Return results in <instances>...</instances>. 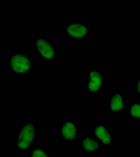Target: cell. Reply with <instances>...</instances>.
<instances>
[{
  "label": "cell",
  "instance_id": "cell-1",
  "mask_svg": "<svg viewBox=\"0 0 140 157\" xmlns=\"http://www.w3.org/2000/svg\"><path fill=\"white\" fill-rule=\"evenodd\" d=\"M39 137L38 121L33 118H26L17 126L15 133L12 137V149L21 156H24L36 145Z\"/></svg>",
  "mask_w": 140,
  "mask_h": 157
},
{
  "label": "cell",
  "instance_id": "cell-2",
  "mask_svg": "<svg viewBox=\"0 0 140 157\" xmlns=\"http://www.w3.org/2000/svg\"><path fill=\"white\" fill-rule=\"evenodd\" d=\"M6 61L7 73L23 78L28 76L34 68V59L31 54L20 49H12L8 52Z\"/></svg>",
  "mask_w": 140,
  "mask_h": 157
},
{
  "label": "cell",
  "instance_id": "cell-3",
  "mask_svg": "<svg viewBox=\"0 0 140 157\" xmlns=\"http://www.w3.org/2000/svg\"><path fill=\"white\" fill-rule=\"evenodd\" d=\"M58 136L65 143H73L78 134V127L76 122L65 120L61 122L56 129Z\"/></svg>",
  "mask_w": 140,
  "mask_h": 157
},
{
  "label": "cell",
  "instance_id": "cell-4",
  "mask_svg": "<svg viewBox=\"0 0 140 157\" xmlns=\"http://www.w3.org/2000/svg\"><path fill=\"white\" fill-rule=\"evenodd\" d=\"M78 147L80 152L86 156L97 155L102 151L98 140L92 136H83L79 140Z\"/></svg>",
  "mask_w": 140,
  "mask_h": 157
},
{
  "label": "cell",
  "instance_id": "cell-5",
  "mask_svg": "<svg viewBox=\"0 0 140 157\" xmlns=\"http://www.w3.org/2000/svg\"><path fill=\"white\" fill-rule=\"evenodd\" d=\"M32 48L46 60L53 59L56 55L55 48L50 41L45 38L39 37L34 40Z\"/></svg>",
  "mask_w": 140,
  "mask_h": 157
},
{
  "label": "cell",
  "instance_id": "cell-6",
  "mask_svg": "<svg viewBox=\"0 0 140 157\" xmlns=\"http://www.w3.org/2000/svg\"><path fill=\"white\" fill-rule=\"evenodd\" d=\"M87 79V86L90 92L93 94L98 92L103 83L101 74L96 70H91L88 75Z\"/></svg>",
  "mask_w": 140,
  "mask_h": 157
},
{
  "label": "cell",
  "instance_id": "cell-7",
  "mask_svg": "<svg viewBox=\"0 0 140 157\" xmlns=\"http://www.w3.org/2000/svg\"><path fill=\"white\" fill-rule=\"evenodd\" d=\"M67 33L72 38L81 39L86 36L88 30L86 26L82 23H73L69 25L67 27Z\"/></svg>",
  "mask_w": 140,
  "mask_h": 157
},
{
  "label": "cell",
  "instance_id": "cell-8",
  "mask_svg": "<svg viewBox=\"0 0 140 157\" xmlns=\"http://www.w3.org/2000/svg\"><path fill=\"white\" fill-rule=\"evenodd\" d=\"M93 132L97 139L105 145L111 144V136L110 132L103 125L96 124L93 127Z\"/></svg>",
  "mask_w": 140,
  "mask_h": 157
},
{
  "label": "cell",
  "instance_id": "cell-9",
  "mask_svg": "<svg viewBox=\"0 0 140 157\" xmlns=\"http://www.w3.org/2000/svg\"><path fill=\"white\" fill-rule=\"evenodd\" d=\"M27 157H54L53 152L48 148L35 145L25 155Z\"/></svg>",
  "mask_w": 140,
  "mask_h": 157
},
{
  "label": "cell",
  "instance_id": "cell-10",
  "mask_svg": "<svg viewBox=\"0 0 140 157\" xmlns=\"http://www.w3.org/2000/svg\"><path fill=\"white\" fill-rule=\"evenodd\" d=\"M122 101L120 95L116 94L113 96L109 102V107L111 111L117 112L122 107Z\"/></svg>",
  "mask_w": 140,
  "mask_h": 157
},
{
  "label": "cell",
  "instance_id": "cell-11",
  "mask_svg": "<svg viewBox=\"0 0 140 157\" xmlns=\"http://www.w3.org/2000/svg\"><path fill=\"white\" fill-rule=\"evenodd\" d=\"M131 113L134 117H140V106L138 105H134L131 108Z\"/></svg>",
  "mask_w": 140,
  "mask_h": 157
},
{
  "label": "cell",
  "instance_id": "cell-12",
  "mask_svg": "<svg viewBox=\"0 0 140 157\" xmlns=\"http://www.w3.org/2000/svg\"><path fill=\"white\" fill-rule=\"evenodd\" d=\"M138 91L140 92V82L138 84Z\"/></svg>",
  "mask_w": 140,
  "mask_h": 157
}]
</instances>
